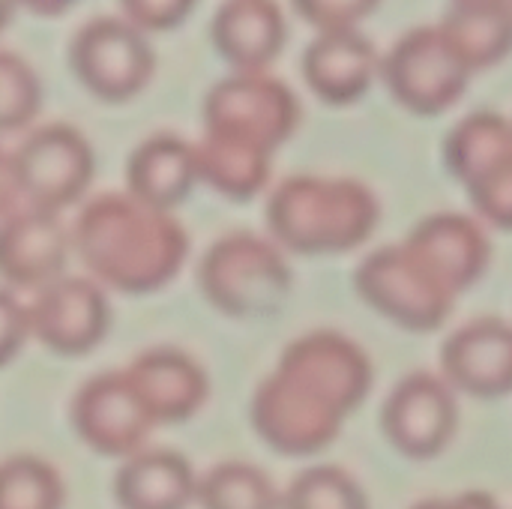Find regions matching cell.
Returning <instances> with one entry per match:
<instances>
[{
	"mask_svg": "<svg viewBox=\"0 0 512 509\" xmlns=\"http://www.w3.org/2000/svg\"><path fill=\"white\" fill-rule=\"evenodd\" d=\"M372 384L369 360L342 336L315 333L288 348L252 405L258 435L285 456L324 450Z\"/></svg>",
	"mask_w": 512,
	"mask_h": 509,
	"instance_id": "6da1fadb",
	"label": "cell"
},
{
	"mask_svg": "<svg viewBox=\"0 0 512 509\" xmlns=\"http://www.w3.org/2000/svg\"><path fill=\"white\" fill-rule=\"evenodd\" d=\"M72 246L84 267L120 294L159 291L180 273L189 255L183 225L129 192L96 195L72 228Z\"/></svg>",
	"mask_w": 512,
	"mask_h": 509,
	"instance_id": "7a4b0ae2",
	"label": "cell"
},
{
	"mask_svg": "<svg viewBox=\"0 0 512 509\" xmlns=\"http://www.w3.org/2000/svg\"><path fill=\"white\" fill-rule=\"evenodd\" d=\"M273 237L303 255L360 246L378 222L375 195L357 180L288 177L267 201Z\"/></svg>",
	"mask_w": 512,
	"mask_h": 509,
	"instance_id": "3957f363",
	"label": "cell"
},
{
	"mask_svg": "<svg viewBox=\"0 0 512 509\" xmlns=\"http://www.w3.org/2000/svg\"><path fill=\"white\" fill-rule=\"evenodd\" d=\"M198 285L219 312L231 318H264L285 303L291 270L273 243L252 234H231L204 255Z\"/></svg>",
	"mask_w": 512,
	"mask_h": 509,
	"instance_id": "277c9868",
	"label": "cell"
},
{
	"mask_svg": "<svg viewBox=\"0 0 512 509\" xmlns=\"http://www.w3.org/2000/svg\"><path fill=\"white\" fill-rule=\"evenodd\" d=\"M300 123L294 90L267 72H234L204 96V132L273 153Z\"/></svg>",
	"mask_w": 512,
	"mask_h": 509,
	"instance_id": "5b68a950",
	"label": "cell"
},
{
	"mask_svg": "<svg viewBox=\"0 0 512 509\" xmlns=\"http://www.w3.org/2000/svg\"><path fill=\"white\" fill-rule=\"evenodd\" d=\"M69 66L96 99L129 102L150 84L156 54L147 33L123 15H96L75 30Z\"/></svg>",
	"mask_w": 512,
	"mask_h": 509,
	"instance_id": "8992f818",
	"label": "cell"
},
{
	"mask_svg": "<svg viewBox=\"0 0 512 509\" xmlns=\"http://www.w3.org/2000/svg\"><path fill=\"white\" fill-rule=\"evenodd\" d=\"M381 78L402 108L432 117L462 99L471 69L438 24H423L402 33L381 57Z\"/></svg>",
	"mask_w": 512,
	"mask_h": 509,
	"instance_id": "52a82bcc",
	"label": "cell"
},
{
	"mask_svg": "<svg viewBox=\"0 0 512 509\" xmlns=\"http://www.w3.org/2000/svg\"><path fill=\"white\" fill-rule=\"evenodd\" d=\"M357 288L369 306L408 330H435L456 303V291L408 243L366 258L357 270Z\"/></svg>",
	"mask_w": 512,
	"mask_h": 509,
	"instance_id": "ba28073f",
	"label": "cell"
},
{
	"mask_svg": "<svg viewBox=\"0 0 512 509\" xmlns=\"http://www.w3.org/2000/svg\"><path fill=\"white\" fill-rule=\"evenodd\" d=\"M15 153V168L24 192V207L63 213L78 204L96 174V156L81 129L69 123H45L24 135Z\"/></svg>",
	"mask_w": 512,
	"mask_h": 509,
	"instance_id": "9c48e42d",
	"label": "cell"
},
{
	"mask_svg": "<svg viewBox=\"0 0 512 509\" xmlns=\"http://www.w3.org/2000/svg\"><path fill=\"white\" fill-rule=\"evenodd\" d=\"M30 336L60 357H84L105 339L111 327V306L99 282L84 276H60L36 291L27 306Z\"/></svg>",
	"mask_w": 512,
	"mask_h": 509,
	"instance_id": "30bf717a",
	"label": "cell"
},
{
	"mask_svg": "<svg viewBox=\"0 0 512 509\" xmlns=\"http://www.w3.org/2000/svg\"><path fill=\"white\" fill-rule=\"evenodd\" d=\"M72 426L93 453L129 459L144 450L153 420L138 402L126 372H105L90 378L75 393Z\"/></svg>",
	"mask_w": 512,
	"mask_h": 509,
	"instance_id": "8fae6325",
	"label": "cell"
},
{
	"mask_svg": "<svg viewBox=\"0 0 512 509\" xmlns=\"http://www.w3.org/2000/svg\"><path fill=\"white\" fill-rule=\"evenodd\" d=\"M381 423L402 456L432 459L453 441L459 423L456 396L438 375H411L390 393Z\"/></svg>",
	"mask_w": 512,
	"mask_h": 509,
	"instance_id": "7c38bea8",
	"label": "cell"
},
{
	"mask_svg": "<svg viewBox=\"0 0 512 509\" xmlns=\"http://www.w3.org/2000/svg\"><path fill=\"white\" fill-rule=\"evenodd\" d=\"M72 249V231L57 213L21 207L0 219V279L9 288L42 291L57 282Z\"/></svg>",
	"mask_w": 512,
	"mask_h": 509,
	"instance_id": "4fadbf2b",
	"label": "cell"
},
{
	"mask_svg": "<svg viewBox=\"0 0 512 509\" xmlns=\"http://www.w3.org/2000/svg\"><path fill=\"white\" fill-rule=\"evenodd\" d=\"M444 381L468 396L498 399L512 393V327L480 318L453 333L441 351Z\"/></svg>",
	"mask_w": 512,
	"mask_h": 509,
	"instance_id": "5bb4252c",
	"label": "cell"
},
{
	"mask_svg": "<svg viewBox=\"0 0 512 509\" xmlns=\"http://www.w3.org/2000/svg\"><path fill=\"white\" fill-rule=\"evenodd\" d=\"M381 75V54L360 30L318 33L303 51V78L330 105L357 102Z\"/></svg>",
	"mask_w": 512,
	"mask_h": 509,
	"instance_id": "9a60e30c",
	"label": "cell"
},
{
	"mask_svg": "<svg viewBox=\"0 0 512 509\" xmlns=\"http://www.w3.org/2000/svg\"><path fill=\"white\" fill-rule=\"evenodd\" d=\"M126 378L153 426L189 420L207 399L204 369L177 348H153L135 357Z\"/></svg>",
	"mask_w": 512,
	"mask_h": 509,
	"instance_id": "2e32d148",
	"label": "cell"
},
{
	"mask_svg": "<svg viewBox=\"0 0 512 509\" xmlns=\"http://www.w3.org/2000/svg\"><path fill=\"white\" fill-rule=\"evenodd\" d=\"M210 39L234 72H267L285 48L288 24L276 0H222L210 21Z\"/></svg>",
	"mask_w": 512,
	"mask_h": 509,
	"instance_id": "e0dca14e",
	"label": "cell"
},
{
	"mask_svg": "<svg viewBox=\"0 0 512 509\" xmlns=\"http://www.w3.org/2000/svg\"><path fill=\"white\" fill-rule=\"evenodd\" d=\"M198 183L195 144L159 132L141 141L126 162V192L153 210L171 213Z\"/></svg>",
	"mask_w": 512,
	"mask_h": 509,
	"instance_id": "ac0fdd59",
	"label": "cell"
},
{
	"mask_svg": "<svg viewBox=\"0 0 512 509\" xmlns=\"http://www.w3.org/2000/svg\"><path fill=\"white\" fill-rule=\"evenodd\" d=\"M444 282L450 291L462 294L471 288L489 261V243L480 225L459 213L429 216L405 240Z\"/></svg>",
	"mask_w": 512,
	"mask_h": 509,
	"instance_id": "d6986e66",
	"label": "cell"
},
{
	"mask_svg": "<svg viewBox=\"0 0 512 509\" xmlns=\"http://www.w3.org/2000/svg\"><path fill=\"white\" fill-rule=\"evenodd\" d=\"M114 498L120 509H189L198 498V477L174 450H141L123 459Z\"/></svg>",
	"mask_w": 512,
	"mask_h": 509,
	"instance_id": "ffe728a7",
	"label": "cell"
},
{
	"mask_svg": "<svg viewBox=\"0 0 512 509\" xmlns=\"http://www.w3.org/2000/svg\"><path fill=\"white\" fill-rule=\"evenodd\" d=\"M270 156L255 144H243L222 135H207L195 144L198 180L222 192L225 198L246 201L258 195L270 177Z\"/></svg>",
	"mask_w": 512,
	"mask_h": 509,
	"instance_id": "44dd1931",
	"label": "cell"
},
{
	"mask_svg": "<svg viewBox=\"0 0 512 509\" xmlns=\"http://www.w3.org/2000/svg\"><path fill=\"white\" fill-rule=\"evenodd\" d=\"M438 27L471 72L501 63L512 51V6H450Z\"/></svg>",
	"mask_w": 512,
	"mask_h": 509,
	"instance_id": "7402d4cb",
	"label": "cell"
},
{
	"mask_svg": "<svg viewBox=\"0 0 512 509\" xmlns=\"http://www.w3.org/2000/svg\"><path fill=\"white\" fill-rule=\"evenodd\" d=\"M512 150V120L498 111H477L459 120L444 144V159L450 174L465 186L486 165Z\"/></svg>",
	"mask_w": 512,
	"mask_h": 509,
	"instance_id": "603a6c76",
	"label": "cell"
},
{
	"mask_svg": "<svg viewBox=\"0 0 512 509\" xmlns=\"http://www.w3.org/2000/svg\"><path fill=\"white\" fill-rule=\"evenodd\" d=\"M201 509H282L267 474L246 462H222L198 480Z\"/></svg>",
	"mask_w": 512,
	"mask_h": 509,
	"instance_id": "cb8c5ba5",
	"label": "cell"
},
{
	"mask_svg": "<svg viewBox=\"0 0 512 509\" xmlns=\"http://www.w3.org/2000/svg\"><path fill=\"white\" fill-rule=\"evenodd\" d=\"M60 474L39 456H9L0 462V509H63Z\"/></svg>",
	"mask_w": 512,
	"mask_h": 509,
	"instance_id": "d4e9b609",
	"label": "cell"
},
{
	"mask_svg": "<svg viewBox=\"0 0 512 509\" xmlns=\"http://www.w3.org/2000/svg\"><path fill=\"white\" fill-rule=\"evenodd\" d=\"M282 509H369L351 474L333 465L303 471L282 498Z\"/></svg>",
	"mask_w": 512,
	"mask_h": 509,
	"instance_id": "484cf974",
	"label": "cell"
},
{
	"mask_svg": "<svg viewBox=\"0 0 512 509\" xmlns=\"http://www.w3.org/2000/svg\"><path fill=\"white\" fill-rule=\"evenodd\" d=\"M42 108V81L15 51L0 48V132H18Z\"/></svg>",
	"mask_w": 512,
	"mask_h": 509,
	"instance_id": "4316f807",
	"label": "cell"
},
{
	"mask_svg": "<svg viewBox=\"0 0 512 509\" xmlns=\"http://www.w3.org/2000/svg\"><path fill=\"white\" fill-rule=\"evenodd\" d=\"M480 216L498 228H512V150L465 183Z\"/></svg>",
	"mask_w": 512,
	"mask_h": 509,
	"instance_id": "83f0119b",
	"label": "cell"
},
{
	"mask_svg": "<svg viewBox=\"0 0 512 509\" xmlns=\"http://www.w3.org/2000/svg\"><path fill=\"white\" fill-rule=\"evenodd\" d=\"M378 3L381 0H291L294 12L318 33L357 30V24L369 18Z\"/></svg>",
	"mask_w": 512,
	"mask_h": 509,
	"instance_id": "f1b7e54d",
	"label": "cell"
},
{
	"mask_svg": "<svg viewBox=\"0 0 512 509\" xmlns=\"http://www.w3.org/2000/svg\"><path fill=\"white\" fill-rule=\"evenodd\" d=\"M198 0H120V12L144 33H159L183 24Z\"/></svg>",
	"mask_w": 512,
	"mask_h": 509,
	"instance_id": "f546056e",
	"label": "cell"
},
{
	"mask_svg": "<svg viewBox=\"0 0 512 509\" xmlns=\"http://www.w3.org/2000/svg\"><path fill=\"white\" fill-rule=\"evenodd\" d=\"M27 339H30L27 306L12 291L0 288V369L21 354Z\"/></svg>",
	"mask_w": 512,
	"mask_h": 509,
	"instance_id": "4dcf8cb0",
	"label": "cell"
},
{
	"mask_svg": "<svg viewBox=\"0 0 512 509\" xmlns=\"http://www.w3.org/2000/svg\"><path fill=\"white\" fill-rule=\"evenodd\" d=\"M24 207V192L15 168V153L0 147V219L18 213Z\"/></svg>",
	"mask_w": 512,
	"mask_h": 509,
	"instance_id": "1f68e13d",
	"label": "cell"
},
{
	"mask_svg": "<svg viewBox=\"0 0 512 509\" xmlns=\"http://www.w3.org/2000/svg\"><path fill=\"white\" fill-rule=\"evenodd\" d=\"M414 509H498V504L486 495H465L456 501H426Z\"/></svg>",
	"mask_w": 512,
	"mask_h": 509,
	"instance_id": "d6a6232c",
	"label": "cell"
},
{
	"mask_svg": "<svg viewBox=\"0 0 512 509\" xmlns=\"http://www.w3.org/2000/svg\"><path fill=\"white\" fill-rule=\"evenodd\" d=\"M72 3H78V0H15V6H24L36 15H60Z\"/></svg>",
	"mask_w": 512,
	"mask_h": 509,
	"instance_id": "836d02e7",
	"label": "cell"
},
{
	"mask_svg": "<svg viewBox=\"0 0 512 509\" xmlns=\"http://www.w3.org/2000/svg\"><path fill=\"white\" fill-rule=\"evenodd\" d=\"M453 6H512V0H453Z\"/></svg>",
	"mask_w": 512,
	"mask_h": 509,
	"instance_id": "e575fe53",
	"label": "cell"
},
{
	"mask_svg": "<svg viewBox=\"0 0 512 509\" xmlns=\"http://www.w3.org/2000/svg\"><path fill=\"white\" fill-rule=\"evenodd\" d=\"M12 9H15V0H0V33H3V27L9 24Z\"/></svg>",
	"mask_w": 512,
	"mask_h": 509,
	"instance_id": "d590c367",
	"label": "cell"
}]
</instances>
